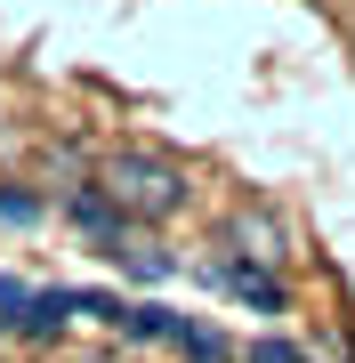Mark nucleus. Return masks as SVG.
Returning <instances> with one entry per match:
<instances>
[{
	"instance_id": "obj_1",
	"label": "nucleus",
	"mask_w": 355,
	"mask_h": 363,
	"mask_svg": "<svg viewBox=\"0 0 355 363\" xmlns=\"http://www.w3.org/2000/svg\"><path fill=\"white\" fill-rule=\"evenodd\" d=\"M97 194H106L121 218H137V226H162V218H178L186 210V169L170 154H154V145H121V154L97 162Z\"/></svg>"
},
{
	"instance_id": "obj_2",
	"label": "nucleus",
	"mask_w": 355,
	"mask_h": 363,
	"mask_svg": "<svg viewBox=\"0 0 355 363\" xmlns=\"http://www.w3.org/2000/svg\"><path fill=\"white\" fill-rule=\"evenodd\" d=\"M121 331L130 339H162V347H186L194 363H226V339L202 331V323H186V315H170V307H121Z\"/></svg>"
},
{
	"instance_id": "obj_3",
	"label": "nucleus",
	"mask_w": 355,
	"mask_h": 363,
	"mask_svg": "<svg viewBox=\"0 0 355 363\" xmlns=\"http://www.w3.org/2000/svg\"><path fill=\"white\" fill-rule=\"evenodd\" d=\"M210 283L226 298H242V307H259V315H283V274L275 267H250V259H210Z\"/></svg>"
},
{
	"instance_id": "obj_4",
	"label": "nucleus",
	"mask_w": 355,
	"mask_h": 363,
	"mask_svg": "<svg viewBox=\"0 0 355 363\" xmlns=\"http://www.w3.org/2000/svg\"><path fill=\"white\" fill-rule=\"evenodd\" d=\"M226 242H235V259H250V267H275L291 250L275 210H235V218H226Z\"/></svg>"
},
{
	"instance_id": "obj_5",
	"label": "nucleus",
	"mask_w": 355,
	"mask_h": 363,
	"mask_svg": "<svg viewBox=\"0 0 355 363\" xmlns=\"http://www.w3.org/2000/svg\"><path fill=\"white\" fill-rule=\"evenodd\" d=\"M250 363H307V347H291V339H250Z\"/></svg>"
}]
</instances>
